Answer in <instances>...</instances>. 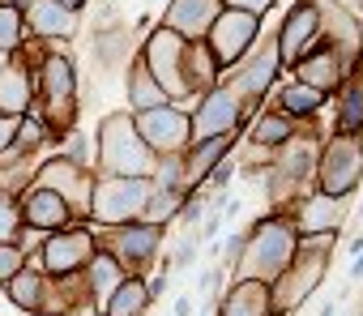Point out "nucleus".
<instances>
[{
    "label": "nucleus",
    "mask_w": 363,
    "mask_h": 316,
    "mask_svg": "<svg viewBox=\"0 0 363 316\" xmlns=\"http://www.w3.org/2000/svg\"><path fill=\"white\" fill-rule=\"evenodd\" d=\"M295 244H299V231H295L291 214H282V210L261 214L244 235V252H240V261L231 269V282H265V286H274L295 265Z\"/></svg>",
    "instance_id": "f257e3e1"
},
{
    "label": "nucleus",
    "mask_w": 363,
    "mask_h": 316,
    "mask_svg": "<svg viewBox=\"0 0 363 316\" xmlns=\"http://www.w3.org/2000/svg\"><path fill=\"white\" fill-rule=\"evenodd\" d=\"M320 132L316 120H303L299 137H291L282 149L269 154L265 167V197L274 201V210L295 205L303 193H316V158H320Z\"/></svg>",
    "instance_id": "f03ea898"
},
{
    "label": "nucleus",
    "mask_w": 363,
    "mask_h": 316,
    "mask_svg": "<svg viewBox=\"0 0 363 316\" xmlns=\"http://www.w3.org/2000/svg\"><path fill=\"white\" fill-rule=\"evenodd\" d=\"M158 158L150 154V145L141 141L133 111H111L103 115V124L94 128V176H133V180H150Z\"/></svg>",
    "instance_id": "7ed1b4c3"
},
{
    "label": "nucleus",
    "mask_w": 363,
    "mask_h": 316,
    "mask_svg": "<svg viewBox=\"0 0 363 316\" xmlns=\"http://www.w3.org/2000/svg\"><path fill=\"white\" fill-rule=\"evenodd\" d=\"M154 180H133V176H94V193H90V227H128L145 218Z\"/></svg>",
    "instance_id": "20e7f679"
},
{
    "label": "nucleus",
    "mask_w": 363,
    "mask_h": 316,
    "mask_svg": "<svg viewBox=\"0 0 363 316\" xmlns=\"http://www.w3.org/2000/svg\"><path fill=\"white\" fill-rule=\"evenodd\" d=\"M278 77H282L278 39H274V26H265V30H261V39L252 43V52H248L235 69H227V73H223V86H231V90L244 98L248 115H257V111L265 107V94L278 86Z\"/></svg>",
    "instance_id": "39448f33"
},
{
    "label": "nucleus",
    "mask_w": 363,
    "mask_h": 316,
    "mask_svg": "<svg viewBox=\"0 0 363 316\" xmlns=\"http://www.w3.org/2000/svg\"><path fill=\"white\" fill-rule=\"evenodd\" d=\"M359 184H363V137L325 132L320 158H316V193L354 201Z\"/></svg>",
    "instance_id": "423d86ee"
},
{
    "label": "nucleus",
    "mask_w": 363,
    "mask_h": 316,
    "mask_svg": "<svg viewBox=\"0 0 363 316\" xmlns=\"http://www.w3.org/2000/svg\"><path fill=\"white\" fill-rule=\"evenodd\" d=\"M184 39H179L175 30H167V26H154L145 39H141V64L150 69V77L162 86V94L175 103V107H184V111H193L197 107V98L189 94V86H184Z\"/></svg>",
    "instance_id": "0eeeda50"
},
{
    "label": "nucleus",
    "mask_w": 363,
    "mask_h": 316,
    "mask_svg": "<svg viewBox=\"0 0 363 316\" xmlns=\"http://www.w3.org/2000/svg\"><path fill=\"white\" fill-rule=\"evenodd\" d=\"M99 235V248L111 252L124 273H137V278H150V269L158 265V252H162V227H150V222H128V227H94Z\"/></svg>",
    "instance_id": "6e6552de"
},
{
    "label": "nucleus",
    "mask_w": 363,
    "mask_h": 316,
    "mask_svg": "<svg viewBox=\"0 0 363 316\" xmlns=\"http://www.w3.org/2000/svg\"><path fill=\"white\" fill-rule=\"evenodd\" d=\"M99 252V235L90 222H73L65 231H52L43 252L39 256H26V265L43 269L48 278H69V273H82Z\"/></svg>",
    "instance_id": "1a4fd4ad"
},
{
    "label": "nucleus",
    "mask_w": 363,
    "mask_h": 316,
    "mask_svg": "<svg viewBox=\"0 0 363 316\" xmlns=\"http://www.w3.org/2000/svg\"><path fill=\"white\" fill-rule=\"evenodd\" d=\"M193 115V141H214V137H240L244 124L252 120L244 98L231 90V86H214L210 94L197 98V107L189 111Z\"/></svg>",
    "instance_id": "9d476101"
},
{
    "label": "nucleus",
    "mask_w": 363,
    "mask_h": 316,
    "mask_svg": "<svg viewBox=\"0 0 363 316\" xmlns=\"http://www.w3.org/2000/svg\"><path fill=\"white\" fill-rule=\"evenodd\" d=\"M261 30H265V18H252V13H244V9H223L218 22H214L210 35H206V47L214 52L218 69L227 73V69H235V64L252 52V43L261 39Z\"/></svg>",
    "instance_id": "9b49d317"
},
{
    "label": "nucleus",
    "mask_w": 363,
    "mask_h": 316,
    "mask_svg": "<svg viewBox=\"0 0 363 316\" xmlns=\"http://www.w3.org/2000/svg\"><path fill=\"white\" fill-rule=\"evenodd\" d=\"M133 124H137V132H141V141L150 145L154 158L184 154L193 145V115L184 107H175V103L154 107V111H141V115H133Z\"/></svg>",
    "instance_id": "f8f14e48"
},
{
    "label": "nucleus",
    "mask_w": 363,
    "mask_h": 316,
    "mask_svg": "<svg viewBox=\"0 0 363 316\" xmlns=\"http://www.w3.org/2000/svg\"><path fill=\"white\" fill-rule=\"evenodd\" d=\"M274 39H278V60H282V73L291 64H299L312 47H320V9L316 0H295V5L282 13V22L274 26Z\"/></svg>",
    "instance_id": "ddd939ff"
},
{
    "label": "nucleus",
    "mask_w": 363,
    "mask_h": 316,
    "mask_svg": "<svg viewBox=\"0 0 363 316\" xmlns=\"http://www.w3.org/2000/svg\"><path fill=\"white\" fill-rule=\"evenodd\" d=\"M329 261H333V256H295V265L269 286L274 316H295L299 307H308V299L320 290V282H325V273H329Z\"/></svg>",
    "instance_id": "4468645a"
},
{
    "label": "nucleus",
    "mask_w": 363,
    "mask_h": 316,
    "mask_svg": "<svg viewBox=\"0 0 363 316\" xmlns=\"http://www.w3.org/2000/svg\"><path fill=\"white\" fill-rule=\"evenodd\" d=\"M35 188H52L65 197V205L73 210L77 222L90 218V193H94V171H82L73 163H65V158H43L39 171H35Z\"/></svg>",
    "instance_id": "2eb2a0df"
},
{
    "label": "nucleus",
    "mask_w": 363,
    "mask_h": 316,
    "mask_svg": "<svg viewBox=\"0 0 363 316\" xmlns=\"http://www.w3.org/2000/svg\"><path fill=\"white\" fill-rule=\"evenodd\" d=\"M316 9H320V39L342 56L346 73L363 69V22H359V13H350L337 0H316Z\"/></svg>",
    "instance_id": "dca6fc26"
},
{
    "label": "nucleus",
    "mask_w": 363,
    "mask_h": 316,
    "mask_svg": "<svg viewBox=\"0 0 363 316\" xmlns=\"http://www.w3.org/2000/svg\"><path fill=\"white\" fill-rule=\"evenodd\" d=\"M282 214H291V222H295L299 235H329V231H342V227H346L350 201L325 197V193H303V197H299L295 205H286Z\"/></svg>",
    "instance_id": "f3484780"
},
{
    "label": "nucleus",
    "mask_w": 363,
    "mask_h": 316,
    "mask_svg": "<svg viewBox=\"0 0 363 316\" xmlns=\"http://www.w3.org/2000/svg\"><path fill=\"white\" fill-rule=\"evenodd\" d=\"M218 13H223V0H167L158 26L175 30L184 43H201L210 26L218 22Z\"/></svg>",
    "instance_id": "a211bd4d"
},
{
    "label": "nucleus",
    "mask_w": 363,
    "mask_h": 316,
    "mask_svg": "<svg viewBox=\"0 0 363 316\" xmlns=\"http://www.w3.org/2000/svg\"><path fill=\"white\" fill-rule=\"evenodd\" d=\"M22 22H26V35L39 43H69L82 30V13L65 9L60 0H35L30 9H22Z\"/></svg>",
    "instance_id": "6ab92c4d"
},
{
    "label": "nucleus",
    "mask_w": 363,
    "mask_h": 316,
    "mask_svg": "<svg viewBox=\"0 0 363 316\" xmlns=\"http://www.w3.org/2000/svg\"><path fill=\"white\" fill-rule=\"evenodd\" d=\"M286 73H291L295 81H303V86L320 90V94H329V98H333V94L342 90V81L350 77V73H346V64H342V56H337V52H333L329 43L312 47V52H308V56H303L299 64H291Z\"/></svg>",
    "instance_id": "aec40b11"
},
{
    "label": "nucleus",
    "mask_w": 363,
    "mask_h": 316,
    "mask_svg": "<svg viewBox=\"0 0 363 316\" xmlns=\"http://www.w3.org/2000/svg\"><path fill=\"white\" fill-rule=\"evenodd\" d=\"M35 107V69L22 56L0 60V115H30Z\"/></svg>",
    "instance_id": "412c9836"
},
{
    "label": "nucleus",
    "mask_w": 363,
    "mask_h": 316,
    "mask_svg": "<svg viewBox=\"0 0 363 316\" xmlns=\"http://www.w3.org/2000/svg\"><path fill=\"white\" fill-rule=\"evenodd\" d=\"M18 201H22V222L35 227V231H48V235H52V231H65V227L77 222L73 210L65 205V197L52 193V188H35V184H30Z\"/></svg>",
    "instance_id": "4be33fe9"
},
{
    "label": "nucleus",
    "mask_w": 363,
    "mask_h": 316,
    "mask_svg": "<svg viewBox=\"0 0 363 316\" xmlns=\"http://www.w3.org/2000/svg\"><path fill=\"white\" fill-rule=\"evenodd\" d=\"M299 128H303V120H291V115L278 111V107H261V111L244 124V141L257 145L261 154H274V149H282L291 137H299Z\"/></svg>",
    "instance_id": "5701e85b"
},
{
    "label": "nucleus",
    "mask_w": 363,
    "mask_h": 316,
    "mask_svg": "<svg viewBox=\"0 0 363 316\" xmlns=\"http://www.w3.org/2000/svg\"><path fill=\"white\" fill-rule=\"evenodd\" d=\"M235 141L240 137H214V141H193L184 149V188H189V197H197L206 188V180H210V171L227 154H235Z\"/></svg>",
    "instance_id": "b1692460"
},
{
    "label": "nucleus",
    "mask_w": 363,
    "mask_h": 316,
    "mask_svg": "<svg viewBox=\"0 0 363 316\" xmlns=\"http://www.w3.org/2000/svg\"><path fill=\"white\" fill-rule=\"evenodd\" d=\"M133 56H137V52H133V30H128V26L99 30L94 43H90V60H94V69H99L103 77H120V73H128Z\"/></svg>",
    "instance_id": "393cba45"
},
{
    "label": "nucleus",
    "mask_w": 363,
    "mask_h": 316,
    "mask_svg": "<svg viewBox=\"0 0 363 316\" xmlns=\"http://www.w3.org/2000/svg\"><path fill=\"white\" fill-rule=\"evenodd\" d=\"M82 278H86V295H90V312H94V316H103V307H107V299L116 295V286H120V282H124L128 273H124V265H120V261H116L111 252H103V248H99V252H94V261H90V265L82 269Z\"/></svg>",
    "instance_id": "a878e982"
},
{
    "label": "nucleus",
    "mask_w": 363,
    "mask_h": 316,
    "mask_svg": "<svg viewBox=\"0 0 363 316\" xmlns=\"http://www.w3.org/2000/svg\"><path fill=\"white\" fill-rule=\"evenodd\" d=\"M214 316H274L269 286H265V282H231V286L218 295Z\"/></svg>",
    "instance_id": "bb28decb"
},
{
    "label": "nucleus",
    "mask_w": 363,
    "mask_h": 316,
    "mask_svg": "<svg viewBox=\"0 0 363 316\" xmlns=\"http://www.w3.org/2000/svg\"><path fill=\"white\" fill-rule=\"evenodd\" d=\"M329 132L363 137V69H354L342 81V90L333 94V128Z\"/></svg>",
    "instance_id": "cd10ccee"
},
{
    "label": "nucleus",
    "mask_w": 363,
    "mask_h": 316,
    "mask_svg": "<svg viewBox=\"0 0 363 316\" xmlns=\"http://www.w3.org/2000/svg\"><path fill=\"white\" fill-rule=\"evenodd\" d=\"M184 86H189L193 98H201V94H210L214 86H223V69H218L214 52L206 47V39L184 47Z\"/></svg>",
    "instance_id": "c85d7f7f"
},
{
    "label": "nucleus",
    "mask_w": 363,
    "mask_h": 316,
    "mask_svg": "<svg viewBox=\"0 0 363 316\" xmlns=\"http://www.w3.org/2000/svg\"><path fill=\"white\" fill-rule=\"evenodd\" d=\"M325 103H329V94H320V90H312V86H303L295 77L282 81V86H274V107L286 111L291 120H316L325 111Z\"/></svg>",
    "instance_id": "c756f323"
},
{
    "label": "nucleus",
    "mask_w": 363,
    "mask_h": 316,
    "mask_svg": "<svg viewBox=\"0 0 363 316\" xmlns=\"http://www.w3.org/2000/svg\"><path fill=\"white\" fill-rule=\"evenodd\" d=\"M124 94H128V111H133V115L171 103V98L162 94V86L150 77V69L141 64V56H133V64H128V73H124Z\"/></svg>",
    "instance_id": "7c9ffc66"
},
{
    "label": "nucleus",
    "mask_w": 363,
    "mask_h": 316,
    "mask_svg": "<svg viewBox=\"0 0 363 316\" xmlns=\"http://www.w3.org/2000/svg\"><path fill=\"white\" fill-rule=\"evenodd\" d=\"M150 307H154V299H150V286H145V278L128 273V278L116 286V295L107 299L103 316H145Z\"/></svg>",
    "instance_id": "2f4dec72"
},
{
    "label": "nucleus",
    "mask_w": 363,
    "mask_h": 316,
    "mask_svg": "<svg viewBox=\"0 0 363 316\" xmlns=\"http://www.w3.org/2000/svg\"><path fill=\"white\" fill-rule=\"evenodd\" d=\"M43 282H48V273L43 269H35V265H26L13 282H5L0 290H5V299L18 307V312H39V299H43Z\"/></svg>",
    "instance_id": "473e14b6"
},
{
    "label": "nucleus",
    "mask_w": 363,
    "mask_h": 316,
    "mask_svg": "<svg viewBox=\"0 0 363 316\" xmlns=\"http://www.w3.org/2000/svg\"><path fill=\"white\" fill-rule=\"evenodd\" d=\"M184 201H189V193H184V188H154L141 222H150V227H162V231H167V227H175V218H179V210H184Z\"/></svg>",
    "instance_id": "72a5a7b5"
},
{
    "label": "nucleus",
    "mask_w": 363,
    "mask_h": 316,
    "mask_svg": "<svg viewBox=\"0 0 363 316\" xmlns=\"http://www.w3.org/2000/svg\"><path fill=\"white\" fill-rule=\"evenodd\" d=\"M56 158H65V163H73V167H82V171H94V149H90V141H86L82 128H69V132L56 141Z\"/></svg>",
    "instance_id": "f704fd0d"
},
{
    "label": "nucleus",
    "mask_w": 363,
    "mask_h": 316,
    "mask_svg": "<svg viewBox=\"0 0 363 316\" xmlns=\"http://www.w3.org/2000/svg\"><path fill=\"white\" fill-rule=\"evenodd\" d=\"M26 43V22L18 5H0V56H13Z\"/></svg>",
    "instance_id": "c9c22d12"
},
{
    "label": "nucleus",
    "mask_w": 363,
    "mask_h": 316,
    "mask_svg": "<svg viewBox=\"0 0 363 316\" xmlns=\"http://www.w3.org/2000/svg\"><path fill=\"white\" fill-rule=\"evenodd\" d=\"M22 227V201L13 193H0V244H18Z\"/></svg>",
    "instance_id": "e433bc0d"
},
{
    "label": "nucleus",
    "mask_w": 363,
    "mask_h": 316,
    "mask_svg": "<svg viewBox=\"0 0 363 316\" xmlns=\"http://www.w3.org/2000/svg\"><path fill=\"white\" fill-rule=\"evenodd\" d=\"M154 188H184V154H167L154 163ZM189 193V188H184Z\"/></svg>",
    "instance_id": "4c0bfd02"
},
{
    "label": "nucleus",
    "mask_w": 363,
    "mask_h": 316,
    "mask_svg": "<svg viewBox=\"0 0 363 316\" xmlns=\"http://www.w3.org/2000/svg\"><path fill=\"white\" fill-rule=\"evenodd\" d=\"M337 244H342V231H329V235H299L295 256H333Z\"/></svg>",
    "instance_id": "58836bf2"
},
{
    "label": "nucleus",
    "mask_w": 363,
    "mask_h": 316,
    "mask_svg": "<svg viewBox=\"0 0 363 316\" xmlns=\"http://www.w3.org/2000/svg\"><path fill=\"white\" fill-rule=\"evenodd\" d=\"M201 235L197 231H184L179 235V244H175V252H171V261H175V269H193L197 265V256H201Z\"/></svg>",
    "instance_id": "ea45409f"
},
{
    "label": "nucleus",
    "mask_w": 363,
    "mask_h": 316,
    "mask_svg": "<svg viewBox=\"0 0 363 316\" xmlns=\"http://www.w3.org/2000/svg\"><path fill=\"white\" fill-rule=\"evenodd\" d=\"M235 176H240V158H235V154H227V158H223V163H218V167L210 171V180H206V188H210V193L218 197V193H227V188H231V180H235Z\"/></svg>",
    "instance_id": "a19ab883"
},
{
    "label": "nucleus",
    "mask_w": 363,
    "mask_h": 316,
    "mask_svg": "<svg viewBox=\"0 0 363 316\" xmlns=\"http://www.w3.org/2000/svg\"><path fill=\"white\" fill-rule=\"evenodd\" d=\"M22 269H26V252L18 244H0V286L13 282Z\"/></svg>",
    "instance_id": "79ce46f5"
},
{
    "label": "nucleus",
    "mask_w": 363,
    "mask_h": 316,
    "mask_svg": "<svg viewBox=\"0 0 363 316\" xmlns=\"http://www.w3.org/2000/svg\"><path fill=\"white\" fill-rule=\"evenodd\" d=\"M90 22H94V35H99V30H116V26H124V22H120V5H116V0H99Z\"/></svg>",
    "instance_id": "37998d69"
},
{
    "label": "nucleus",
    "mask_w": 363,
    "mask_h": 316,
    "mask_svg": "<svg viewBox=\"0 0 363 316\" xmlns=\"http://www.w3.org/2000/svg\"><path fill=\"white\" fill-rule=\"evenodd\" d=\"M18 128H22V115H0V158L18 145Z\"/></svg>",
    "instance_id": "c03bdc74"
},
{
    "label": "nucleus",
    "mask_w": 363,
    "mask_h": 316,
    "mask_svg": "<svg viewBox=\"0 0 363 316\" xmlns=\"http://www.w3.org/2000/svg\"><path fill=\"white\" fill-rule=\"evenodd\" d=\"M43 244H48V231H35V227H22V235H18V248H22L26 256H39V252H43Z\"/></svg>",
    "instance_id": "a18cd8bd"
},
{
    "label": "nucleus",
    "mask_w": 363,
    "mask_h": 316,
    "mask_svg": "<svg viewBox=\"0 0 363 316\" xmlns=\"http://www.w3.org/2000/svg\"><path fill=\"white\" fill-rule=\"evenodd\" d=\"M274 5H278V0H223V9H244L252 18H265Z\"/></svg>",
    "instance_id": "49530a36"
},
{
    "label": "nucleus",
    "mask_w": 363,
    "mask_h": 316,
    "mask_svg": "<svg viewBox=\"0 0 363 316\" xmlns=\"http://www.w3.org/2000/svg\"><path fill=\"white\" fill-rule=\"evenodd\" d=\"M171 316H193V290H179V295H175Z\"/></svg>",
    "instance_id": "de8ad7c7"
},
{
    "label": "nucleus",
    "mask_w": 363,
    "mask_h": 316,
    "mask_svg": "<svg viewBox=\"0 0 363 316\" xmlns=\"http://www.w3.org/2000/svg\"><path fill=\"white\" fill-rule=\"evenodd\" d=\"M346 252H350V256H359V252H363V231H359V235H354V239L346 244Z\"/></svg>",
    "instance_id": "09e8293b"
},
{
    "label": "nucleus",
    "mask_w": 363,
    "mask_h": 316,
    "mask_svg": "<svg viewBox=\"0 0 363 316\" xmlns=\"http://www.w3.org/2000/svg\"><path fill=\"white\" fill-rule=\"evenodd\" d=\"M320 316H337V299H325L320 303Z\"/></svg>",
    "instance_id": "8fccbe9b"
},
{
    "label": "nucleus",
    "mask_w": 363,
    "mask_h": 316,
    "mask_svg": "<svg viewBox=\"0 0 363 316\" xmlns=\"http://www.w3.org/2000/svg\"><path fill=\"white\" fill-rule=\"evenodd\" d=\"M60 5H65V9H77V13H82V5H90V0H60Z\"/></svg>",
    "instance_id": "3c124183"
},
{
    "label": "nucleus",
    "mask_w": 363,
    "mask_h": 316,
    "mask_svg": "<svg viewBox=\"0 0 363 316\" xmlns=\"http://www.w3.org/2000/svg\"><path fill=\"white\" fill-rule=\"evenodd\" d=\"M30 5H35V0H18V9H30Z\"/></svg>",
    "instance_id": "603ef678"
},
{
    "label": "nucleus",
    "mask_w": 363,
    "mask_h": 316,
    "mask_svg": "<svg viewBox=\"0 0 363 316\" xmlns=\"http://www.w3.org/2000/svg\"><path fill=\"white\" fill-rule=\"evenodd\" d=\"M359 5H363V0H359Z\"/></svg>",
    "instance_id": "864d4df0"
}]
</instances>
